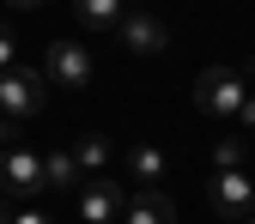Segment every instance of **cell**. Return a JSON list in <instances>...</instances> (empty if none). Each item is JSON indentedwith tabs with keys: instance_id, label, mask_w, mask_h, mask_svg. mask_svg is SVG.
<instances>
[{
	"instance_id": "obj_1",
	"label": "cell",
	"mask_w": 255,
	"mask_h": 224,
	"mask_svg": "<svg viewBox=\"0 0 255 224\" xmlns=\"http://www.w3.org/2000/svg\"><path fill=\"white\" fill-rule=\"evenodd\" d=\"M43 103H49V73L43 67H18L12 73H0V115L6 121H30V115H43Z\"/></svg>"
},
{
	"instance_id": "obj_2",
	"label": "cell",
	"mask_w": 255,
	"mask_h": 224,
	"mask_svg": "<svg viewBox=\"0 0 255 224\" xmlns=\"http://www.w3.org/2000/svg\"><path fill=\"white\" fill-rule=\"evenodd\" d=\"M243 97H249V73H243V67H207V73L195 79L201 115H237Z\"/></svg>"
},
{
	"instance_id": "obj_3",
	"label": "cell",
	"mask_w": 255,
	"mask_h": 224,
	"mask_svg": "<svg viewBox=\"0 0 255 224\" xmlns=\"http://www.w3.org/2000/svg\"><path fill=\"white\" fill-rule=\"evenodd\" d=\"M0 194H12V200H37V194H49V182H43V157L37 151H0Z\"/></svg>"
},
{
	"instance_id": "obj_4",
	"label": "cell",
	"mask_w": 255,
	"mask_h": 224,
	"mask_svg": "<svg viewBox=\"0 0 255 224\" xmlns=\"http://www.w3.org/2000/svg\"><path fill=\"white\" fill-rule=\"evenodd\" d=\"M207 206L243 224V218L255 212V182H249L243 170H213V182H207Z\"/></svg>"
},
{
	"instance_id": "obj_5",
	"label": "cell",
	"mask_w": 255,
	"mask_h": 224,
	"mask_svg": "<svg viewBox=\"0 0 255 224\" xmlns=\"http://www.w3.org/2000/svg\"><path fill=\"white\" fill-rule=\"evenodd\" d=\"M122 212H128V188L122 182H110V176L79 182V224H110Z\"/></svg>"
},
{
	"instance_id": "obj_6",
	"label": "cell",
	"mask_w": 255,
	"mask_h": 224,
	"mask_svg": "<svg viewBox=\"0 0 255 224\" xmlns=\"http://www.w3.org/2000/svg\"><path fill=\"white\" fill-rule=\"evenodd\" d=\"M43 73H49V85L79 91V85H91V55H85L73 37H61V43H49V55H43Z\"/></svg>"
},
{
	"instance_id": "obj_7",
	"label": "cell",
	"mask_w": 255,
	"mask_h": 224,
	"mask_svg": "<svg viewBox=\"0 0 255 224\" xmlns=\"http://www.w3.org/2000/svg\"><path fill=\"white\" fill-rule=\"evenodd\" d=\"M116 43H122L128 55H164L170 30H164V18H158V12H128V18L116 24Z\"/></svg>"
},
{
	"instance_id": "obj_8",
	"label": "cell",
	"mask_w": 255,
	"mask_h": 224,
	"mask_svg": "<svg viewBox=\"0 0 255 224\" xmlns=\"http://www.w3.org/2000/svg\"><path fill=\"white\" fill-rule=\"evenodd\" d=\"M122 164H128V176H134L140 188H158V176H164V170H170V157H164V151H158L152 140H134V146H128V151H122Z\"/></svg>"
},
{
	"instance_id": "obj_9",
	"label": "cell",
	"mask_w": 255,
	"mask_h": 224,
	"mask_svg": "<svg viewBox=\"0 0 255 224\" xmlns=\"http://www.w3.org/2000/svg\"><path fill=\"white\" fill-rule=\"evenodd\" d=\"M128 224H176V206L170 194H158V188H140V194H128Z\"/></svg>"
},
{
	"instance_id": "obj_10",
	"label": "cell",
	"mask_w": 255,
	"mask_h": 224,
	"mask_svg": "<svg viewBox=\"0 0 255 224\" xmlns=\"http://www.w3.org/2000/svg\"><path fill=\"white\" fill-rule=\"evenodd\" d=\"M43 182H49V194H79V164H73V151L67 146H55V151H43Z\"/></svg>"
},
{
	"instance_id": "obj_11",
	"label": "cell",
	"mask_w": 255,
	"mask_h": 224,
	"mask_svg": "<svg viewBox=\"0 0 255 224\" xmlns=\"http://www.w3.org/2000/svg\"><path fill=\"white\" fill-rule=\"evenodd\" d=\"M73 151V164H79V176L91 182V176H104L110 164H116V146L104 140V134H79V146H67Z\"/></svg>"
},
{
	"instance_id": "obj_12",
	"label": "cell",
	"mask_w": 255,
	"mask_h": 224,
	"mask_svg": "<svg viewBox=\"0 0 255 224\" xmlns=\"http://www.w3.org/2000/svg\"><path fill=\"white\" fill-rule=\"evenodd\" d=\"M73 12H79L85 30H116L128 18V0H73Z\"/></svg>"
},
{
	"instance_id": "obj_13",
	"label": "cell",
	"mask_w": 255,
	"mask_h": 224,
	"mask_svg": "<svg viewBox=\"0 0 255 224\" xmlns=\"http://www.w3.org/2000/svg\"><path fill=\"white\" fill-rule=\"evenodd\" d=\"M213 164H219V170H237V164H243V140H219V146H213Z\"/></svg>"
},
{
	"instance_id": "obj_14",
	"label": "cell",
	"mask_w": 255,
	"mask_h": 224,
	"mask_svg": "<svg viewBox=\"0 0 255 224\" xmlns=\"http://www.w3.org/2000/svg\"><path fill=\"white\" fill-rule=\"evenodd\" d=\"M18 67V43H12V30L0 24V73H12Z\"/></svg>"
},
{
	"instance_id": "obj_15",
	"label": "cell",
	"mask_w": 255,
	"mask_h": 224,
	"mask_svg": "<svg viewBox=\"0 0 255 224\" xmlns=\"http://www.w3.org/2000/svg\"><path fill=\"white\" fill-rule=\"evenodd\" d=\"M12 224H55V212H37V206H18Z\"/></svg>"
},
{
	"instance_id": "obj_16",
	"label": "cell",
	"mask_w": 255,
	"mask_h": 224,
	"mask_svg": "<svg viewBox=\"0 0 255 224\" xmlns=\"http://www.w3.org/2000/svg\"><path fill=\"white\" fill-rule=\"evenodd\" d=\"M0 6H6V12H18V18H24V12H37V6H43V0H0Z\"/></svg>"
},
{
	"instance_id": "obj_17",
	"label": "cell",
	"mask_w": 255,
	"mask_h": 224,
	"mask_svg": "<svg viewBox=\"0 0 255 224\" xmlns=\"http://www.w3.org/2000/svg\"><path fill=\"white\" fill-rule=\"evenodd\" d=\"M0 151H12V121L0 115Z\"/></svg>"
},
{
	"instance_id": "obj_18",
	"label": "cell",
	"mask_w": 255,
	"mask_h": 224,
	"mask_svg": "<svg viewBox=\"0 0 255 224\" xmlns=\"http://www.w3.org/2000/svg\"><path fill=\"white\" fill-rule=\"evenodd\" d=\"M12 212H18V206H12V194H0V224H12Z\"/></svg>"
},
{
	"instance_id": "obj_19",
	"label": "cell",
	"mask_w": 255,
	"mask_h": 224,
	"mask_svg": "<svg viewBox=\"0 0 255 224\" xmlns=\"http://www.w3.org/2000/svg\"><path fill=\"white\" fill-rule=\"evenodd\" d=\"M243 224H255V212H249V218H243Z\"/></svg>"
}]
</instances>
